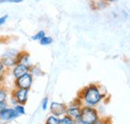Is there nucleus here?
Instances as JSON below:
<instances>
[{
  "label": "nucleus",
  "instance_id": "f257e3e1",
  "mask_svg": "<svg viewBox=\"0 0 130 124\" xmlns=\"http://www.w3.org/2000/svg\"><path fill=\"white\" fill-rule=\"evenodd\" d=\"M105 94L102 92V89L97 84H89L84 87L78 94V97L81 100L83 106L96 107L103 100Z\"/></svg>",
  "mask_w": 130,
  "mask_h": 124
},
{
  "label": "nucleus",
  "instance_id": "f03ea898",
  "mask_svg": "<svg viewBox=\"0 0 130 124\" xmlns=\"http://www.w3.org/2000/svg\"><path fill=\"white\" fill-rule=\"evenodd\" d=\"M99 113L95 107L91 106H82L81 115L76 124H93L99 119Z\"/></svg>",
  "mask_w": 130,
  "mask_h": 124
},
{
  "label": "nucleus",
  "instance_id": "7ed1b4c3",
  "mask_svg": "<svg viewBox=\"0 0 130 124\" xmlns=\"http://www.w3.org/2000/svg\"><path fill=\"white\" fill-rule=\"evenodd\" d=\"M19 51L17 49H7L1 56V61L3 63V65L5 66V68L7 70L12 69L15 65H16L18 61H17V56H18Z\"/></svg>",
  "mask_w": 130,
  "mask_h": 124
},
{
  "label": "nucleus",
  "instance_id": "20e7f679",
  "mask_svg": "<svg viewBox=\"0 0 130 124\" xmlns=\"http://www.w3.org/2000/svg\"><path fill=\"white\" fill-rule=\"evenodd\" d=\"M29 90L23 88H14L11 92V98L14 104H22L25 105L28 100Z\"/></svg>",
  "mask_w": 130,
  "mask_h": 124
},
{
  "label": "nucleus",
  "instance_id": "39448f33",
  "mask_svg": "<svg viewBox=\"0 0 130 124\" xmlns=\"http://www.w3.org/2000/svg\"><path fill=\"white\" fill-rule=\"evenodd\" d=\"M82 106H83V104H82L81 100L79 98H76L73 103H71L69 106H67L66 115H68L71 118H73L74 120L78 121L80 118V115H81Z\"/></svg>",
  "mask_w": 130,
  "mask_h": 124
},
{
  "label": "nucleus",
  "instance_id": "423d86ee",
  "mask_svg": "<svg viewBox=\"0 0 130 124\" xmlns=\"http://www.w3.org/2000/svg\"><path fill=\"white\" fill-rule=\"evenodd\" d=\"M33 84V75L31 73H26L20 77L14 79V86L15 88H23V89H30Z\"/></svg>",
  "mask_w": 130,
  "mask_h": 124
},
{
  "label": "nucleus",
  "instance_id": "0eeeda50",
  "mask_svg": "<svg viewBox=\"0 0 130 124\" xmlns=\"http://www.w3.org/2000/svg\"><path fill=\"white\" fill-rule=\"evenodd\" d=\"M20 115L15 111V109L13 107H6L4 110H2L0 112V120L4 123V122H10L14 119L18 118Z\"/></svg>",
  "mask_w": 130,
  "mask_h": 124
},
{
  "label": "nucleus",
  "instance_id": "6e6552de",
  "mask_svg": "<svg viewBox=\"0 0 130 124\" xmlns=\"http://www.w3.org/2000/svg\"><path fill=\"white\" fill-rule=\"evenodd\" d=\"M49 109L51 114L57 116V117H61L66 114V109H67V105L64 103H60V102H56L53 101L49 104Z\"/></svg>",
  "mask_w": 130,
  "mask_h": 124
},
{
  "label": "nucleus",
  "instance_id": "1a4fd4ad",
  "mask_svg": "<svg viewBox=\"0 0 130 124\" xmlns=\"http://www.w3.org/2000/svg\"><path fill=\"white\" fill-rule=\"evenodd\" d=\"M29 70H30V66H27V65L22 64V63H17L11 69V75L13 76L14 79H16V78L26 74V73H29Z\"/></svg>",
  "mask_w": 130,
  "mask_h": 124
},
{
  "label": "nucleus",
  "instance_id": "9d476101",
  "mask_svg": "<svg viewBox=\"0 0 130 124\" xmlns=\"http://www.w3.org/2000/svg\"><path fill=\"white\" fill-rule=\"evenodd\" d=\"M17 61L18 63L25 64L27 66H31V61H30V55L26 51H19L18 56H17Z\"/></svg>",
  "mask_w": 130,
  "mask_h": 124
},
{
  "label": "nucleus",
  "instance_id": "9b49d317",
  "mask_svg": "<svg viewBox=\"0 0 130 124\" xmlns=\"http://www.w3.org/2000/svg\"><path fill=\"white\" fill-rule=\"evenodd\" d=\"M107 5H108V3L105 2L104 0H94L92 2V7H93V9H96V10L104 9Z\"/></svg>",
  "mask_w": 130,
  "mask_h": 124
},
{
  "label": "nucleus",
  "instance_id": "f8f14e48",
  "mask_svg": "<svg viewBox=\"0 0 130 124\" xmlns=\"http://www.w3.org/2000/svg\"><path fill=\"white\" fill-rule=\"evenodd\" d=\"M29 73H31V74H32L33 77H34V76H41V75H43V74H44V73H43V71L40 69V67H39V66H37V65H31V66H30Z\"/></svg>",
  "mask_w": 130,
  "mask_h": 124
},
{
  "label": "nucleus",
  "instance_id": "ddd939ff",
  "mask_svg": "<svg viewBox=\"0 0 130 124\" xmlns=\"http://www.w3.org/2000/svg\"><path fill=\"white\" fill-rule=\"evenodd\" d=\"M60 124H76V120L65 114L60 117Z\"/></svg>",
  "mask_w": 130,
  "mask_h": 124
},
{
  "label": "nucleus",
  "instance_id": "4468645a",
  "mask_svg": "<svg viewBox=\"0 0 130 124\" xmlns=\"http://www.w3.org/2000/svg\"><path fill=\"white\" fill-rule=\"evenodd\" d=\"M45 124H60V117H57V116L51 114L47 117Z\"/></svg>",
  "mask_w": 130,
  "mask_h": 124
},
{
  "label": "nucleus",
  "instance_id": "2eb2a0df",
  "mask_svg": "<svg viewBox=\"0 0 130 124\" xmlns=\"http://www.w3.org/2000/svg\"><path fill=\"white\" fill-rule=\"evenodd\" d=\"M46 35V33H45V31L44 30H39L37 31L34 35L31 36V39H32L33 41H40L44 36Z\"/></svg>",
  "mask_w": 130,
  "mask_h": 124
},
{
  "label": "nucleus",
  "instance_id": "dca6fc26",
  "mask_svg": "<svg viewBox=\"0 0 130 124\" xmlns=\"http://www.w3.org/2000/svg\"><path fill=\"white\" fill-rule=\"evenodd\" d=\"M52 42H53V38L50 37V36H47V35H45V36L39 41L40 45H42V46H48L50 44H52Z\"/></svg>",
  "mask_w": 130,
  "mask_h": 124
},
{
  "label": "nucleus",
  "instance_id": "f3484780",
  "mask_svg": "<svg viewBox=\"0 0 130 124\" xmlns=\"http://www.w3.org/2000/svg\"><path fill=\"white\" fill-rule=\"evenodd\" d=\"M8 97V93L6 88H4L3 86H0V102H4L7 100Z\"/></svg>",
  "mask_w": 130,
  "mask_h": 124
},
{
  "label": "nucleus",
  "instance_id": "a211bd4d",
  "mask_svg": "<svg viewBox=\"0 0 130 124\" xmlns=\"http://www.w3.org/2000/svg\"><path fill=\"white\" fill-rule=\"evenodd\" d=\"M13 108L15 109V111H16L20 116H21V115H25V113H26L25 107H24V105H22V104H15Z\"/></svg>",
  "mask_w": 130,
  "mask_h": 124
},
{
  "label": "nucleus",
  "instance_id": "6ab92c4d",
  "mask_svg": "<svg viewBox=\"0 0 130 124\" xmlns=\"http://www.w3.org/2000/svg\"><path fill=\"white\" fill-rule=\"evenodd\" d=\"M49 107V99L48 97H44L43 99H42V102H41V108L43 111H45V110H47Z\"/></svg>",
  "mask_w": 130,
  "mask_h": 124
},
{
  "label": "nucleus",
  "instance_id": "aec40b11",
  "mask_svg": "<svg viewBox=\"0 0 130 124\" xmlns=\"http://www.w3.org/2000/svg\"><path fill=\"white\" fill-rule=\"evenodd\" d=\"M93 124H110L109 118H99L97 121H95Z\"/></svg>",
  "mask_w": 130,
  "mask_h": 124
},
{
  "label": "nucleus",
  "instance_id": "412c9836",
  "mask_svg": "<svg viewBox=\"0 0 130 124\" xmlns=\"http://www.w3.org/2000/svg\"><path fill=\"white\" fill-rule=\"evenodd\" d=\"M8 17H9L8 14H4L3 16H1V17H0V26L4 25V24L6 23V21L8 20Z\"/></svg>",
  "mask_w": 130,
  "mask_h": 124
},
{
  "label": "nucleus",
  "instance_id": "4be33fe9",
  "mask_svg": "<svg viewBox=\"0 0 130 124\" xmlns=\"http://www.w3.org/2000/svg\"><path fill=\"white\" fill-rule=\"evenodd\" d=\"M7 71V69L5 68V66L3 65V63L2 61L0 60V76H3V75H5V72Z\"/></svg>",
  "mask_w": 130,
  "mask_h": 124
},
{
  "label": "nucleus",
  "instance_id": "5701e85b",
  "mask_svg": "<svg viewBox=\"0 0 130 124\" xmlns=\"http://www.w3.org/2000/svg\"><path fill=\"white\" fill-rule=\"evenodd\" d=\"M6 107H8V105H7V102H6V101H4V102H0V112H1L2 110H4Z\"/></svg>",
  "mask_w": 130,
  "mask_h": 124
},
{
  "label": "nucleus",
  "instance_id": "b1692460",
  "mask_svg": "<svg viewBox=\"0 0 130 124\" xmlns=\"http://www.w3.org/2000/svg\"><path fill=\"white\" fill-rule=\"evenodd\" d=\"M24 0H8V3H15V4H18V3H22Z\"/></svg>",
  "mask_w": 130,
  "mask_h": 124
},
{
  "label": "nucleus",
  "instance_id": "393cba45",
  "mask_svg": "<svg viewBox=\"0 0 130 124\" xmlns=\"http://www.w3.org/2000/svg\"><path fill=\"white\" fill-rule=\"evenodd\" d=\"M105 2H107V3H113V2H116V1H118V0H104Z\"/></svg>",
  "mask_w": 130,
  "mask_h": 124
},
{
  "label": "nucleus",
  "instance_id": "a878e982",
  "mask_svg": "<svg viewBox=\"0 0 130 124\" xmlns=\"http://www.w3.org/2000/svg\"><path fill=\"white\" fill-rule=\"evenodd\" d=\"M6 2H8V0H0V4H2V3H6Z\"/></svg>",
  "mask_w": 130,
  "mask_h": 124
},
{
  "label": "nucleus",
  "instance_id": "bb28decb",
  "mask_svg": "<svg viewBox=\"0 0 130 124\" xmlns=\"http://www.w3.org/2000/svg\"><path fill=\"white\" fill-rule=\"evenodd\" d=\"M0 124H3V122H2V121H1V120H0Z\"/></svg>",
  "mask_w": 130,
  "mask_h": 124
},
{
  "label": "nucleus",
  "instance_id": "cd10ccee",
  "mask_svg": "<svg viewBox=\"0 0 130 124\" xmlns=\"http://www.w3.org/2000/svg\"><path fill=\"white\" fill-rule=\"evenodd\" d=\"M34 1H40V0H34Z\"/></svg>",
  "mask_w": 130,
  "mask_h": 124
}]
</instances>
